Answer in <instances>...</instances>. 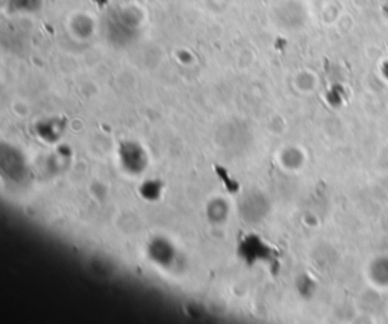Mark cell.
<instances>
[{
  "instance_id": "obj_1",
  "label": "cell",
  "mask_w": 388,
  "mask_h": 324,
  "mask_svg": "<svg viewBox=\"0 0 388 324\" xmlns=\"http://www.w3.org/2000/svg\"><path fill=\"white\" fill-rule=\"evenodd\" d=\"M369 278L378 286H388V256H378L372 260Z\"/></svg>"
},
{
  "instance_id": "obj_2",
  "label": "cell",
  "mask_w": 388,
  "mask_h": 324,
  "mask_svg": "<svg viewBox=\"0 0 388 324\" xmlns=\"http://www.w3.org/2000/svg\"><path fill=\"white\" fill-rule=\"evenodd\" d=\"M384 75H385V77L388 79V62H387L385 67H384Z\"/></svg>"
}]
</instances>
